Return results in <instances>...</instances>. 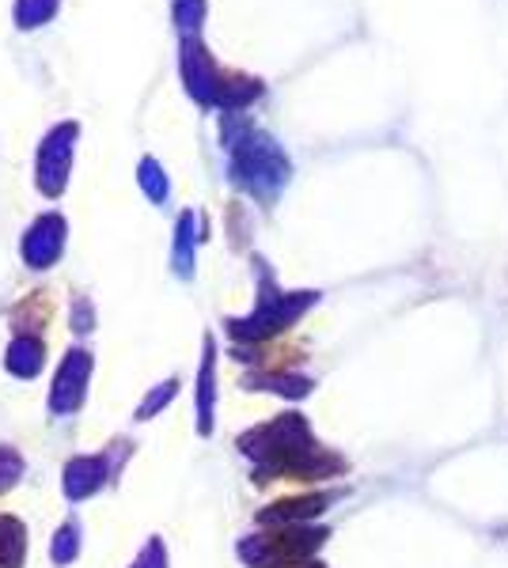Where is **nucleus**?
Returning <instances> with one entry per match:
<instances>
[{"instance_id": "obj_3", "label": "nucleus", "mask_w": 508, "mask_h": 568, "mask_svg": "<svg viewBox=\"0 0 508 568\" xmlns=\"http://www.w3.org/2000/svg\"><path fill=\"white\" fill-rule=\"evenodd\" d=\"M315 300L311 292H300V296H262V307L254 311L251 319L232 322V334L236 338H266V334H277L285 330L292 319H300V311Z\"/></svg>"}, {"instance_id": "obj_15", "label": "nucleus", "mask_w": 508, "mask_h": 568, "mask_svg": "<svg viewBox=\"0 0 508 568\" xmlns=\"http://www.w3.org/2000/svg\"><path fill=\"white\" fill-rule=\"evenodd\" d=\"M23 478V459H19L16 447H0V493L12 489Z\"/></svg>"}, {"instance_id": "obj_14", "label": "nucleus", "mask_w": 508, "mask_h": 568, "mask_svg": "<svg viewBox=\"0 0 508 568\" xmlns=\"http://www.w3.org/2000/svg\"><path fill=\"white\" fill-rule=\"evenodd\" d=\"M205 16V0H175V23L182 27V35H198V23Z\"/></svg>"}, {"instance_id": "obj_11", "label": "nucleus", "mask_w": 508, "mask_h": 568, "mask_svg": "<svg viewBox=\"0 0 508 568\" xmlns=\"http://www.w3.org/2000/svg\"><path fill=\"white\" fill-rule=\"evenodd\" d=\"M57 4H61V0H16L19 31H35V27H46V23L57 16Z\"/></svg>"}, {"instance_id": "obj_8", "label": "nucleus", "mask_w": 508, "mask_h": 568, "mask_svg": "<svg viewBox=\"0 0 508 568\" xmlns=\"http://www.w3.org/2000/svg\"><path fill=\"white\" fill-rule=\"evenodd\" d=\"M198 428H201V436H209V428H213V338H205V360H201V379H198Z\"/></svg>"}, {"instance_id": "obj_16", "label": "nucleus", "mask_w": 508, "mask_h": 568, "mask_svg": "<svg viewBox=\"0 0 508 568\" xmlns=\"http://www.w3.org/2000/svg\"><path fill=\"white\" fill-rule=\"evenodd\" d=\"M175 391H179V383H175V379H167L164 387H156V391L148 394V398H145V406L137 409V417H141V421H148V417H152L156 409H160V406H167V402L175 398Z\"/></svg>"}, {"instance_id": "obj_6", "label": "nucleus", "mask_w": 508, "mask_h": 568, "mask_svg": "<svg viewBox=\"0 0 508 568\" xmlns=\"http://www.w3.org/2000/svg\"><path fill=\"white\" fill-rule=\"evenodd\" d=\"M107 474H110V466L103 455H80V459H73L65 466V497L84 500L91 497V493H99Z\"/></svg>"}, {"instance_id": "obj_1", "label": "nucleus", "mask_w": 508, "mask_h": 568, "mask_svg": "<svg viewBox=\"0 0 508 568\" xmlns=\"http://www.w3.org/2000/svg\"><path fill=\"white\" fill-rule=\"evenodd\" d=\"M327 531H311V527H292L285 523L277 534H262L239 546V557L254 568H296L304 565L311 553L323 546Z\"/></svg>"}, {"instance_id": "obj_7", "label": "nucleus", "mask_w": 508, "mask_h": 568, "mask_svg": "<svg viewBox=\"0 0 508 568\" xmlns=\"http://www.w3.org/2000/svg\"><path fill=\"white\" fill-rule=\"evenodd\" d=\"M8 372L19 375V379H35L46 364V345L38 334H16V341L8 345Z\"/></svg>"}, {"instance_id": "obj_2", "label": "nucleus", "mask_w": 508, "mask_h": 568, "mask_svg": "<svg viewBox=\"0 0 508 568\" xmlns=\"http://www.w3.org/2000/svg\"><path fill=\"white\" fill-rule=\"evenodd\" d=\"M76 137H80V125L76 122H61L54 125L42 144H38V160H35V182L46 197H61L65 194V182L73 171V152H76Z\"/></svg>"}, {"instance_id": "obj_10", "label": "nucleus", "mask_w": 508, "mask_h": 568, "mask_svg": "<svg viewBox=\"0 0 508 568\" xmlns=\"http://www.w3.org/2000/svg\"><path fill=\"white\" fill-rule=\"evenodd\" d=\"M175 273L179 277H190L194 273V213H182L179 216V228H175Z\"/></svg>"}, {"instance_id": "obj_5", "label": "nucleus", "mask_w": 508, "mask_h": 568, "mask_svg": "<svg viewBox=\"0 0 508 568\" xmlns=\"http://www.w3.org/2000/svg\"><path fill=\"white\" fill-rule=\"evenodd\" d=\"M88 375H91V356L84 349H73L65 356L61 372L54 379V391H50V409L54 413H73L80 402H84V391H88Z\"/></svg>"}, {"instance_id": "obj_18", "label": "nucleus", "mask_w": 508, "mask_h": 568, "mask_svg": "<svg viewBox=\"0 0 508 568\" xmlns=\"http://www.w3.org/2000/svg\"><path fill=\"white\" fill-rule=\"evenodd\" d=\"M91 326H95V315H91V303H88V300H76V330H80V334H88Z\"/></svg>"}, {"instance_id": "obj_13", "label": "nucleus", "mask_w": 508, "mask_h": 568, "mask_svg": "<svg viewBox=\"0 0 508 568\" xmlns=\"http://www.w3.org/2000/svg\"><path fill=\"white\" fill-rule=\"evenodd\" d=\"M76 553H80V527H76V523H65V527L57 531L50 557H54L57 565H69Z\"/></svg>"}, {"instance_id": "obj_17", "label": "nucleus", "mask_w": 508, "mask_h": 568, "mask_svg": "<svg viewBox=\"0 0 508 568\" xmlns=\"http://www.w3.org/2000/svg\"><path fill=\"white\" fill-rule=\"evenodd\" d=\"M133 568H167V550L160 538H152L145 550H141V557L133 561Z\"/></svg>"}, {"instance_id": "obj_9", "label": "nucleus", "mask_w": 508, "mask_h": 568, "mask_svg": "<svg viewBox=\"0 0 508 568\" xmlns=\"http://www.w3.org/2000/svg\"><path fill=\"white\" fill-rule=\"evenodd\" d=\"M23 550H27V542H23V523L0 515V568L23 565Z\"/></svg>"}, {"instance_id": "obj_4", "label": "nucleus", "mask_w": 508, "mask_h": 568, "mask_svg": "<svg viewBox=\"0 0 508 568\" xmlns=\"http://www.w3.org/2000/svg\"><path fill=\"white\" fill-rule=\"evenodd\" d=\"M65 235H69V224L65 216L46 213L38 216L31 231L23 235V262L31 269H50L65 254Z\"/></svg>"}, {"instance_id": "obj_12", "label": "nucleus", "mask_w": 508, "mask_h": 568, "mask_svg": "<svg viewBox=\"0 0 508 568\" xmlns=\"http://www.w3.org/2000/svg\"><path fill=\"white\" fill-rule=\"evenodd\" d=\"M137 182H141V190H145V194L152 197L156 205H164L167 194H171V182H167L164 167L152 160V156H145V160H141V175H137Z\"/></svg>"}]
</instances>
